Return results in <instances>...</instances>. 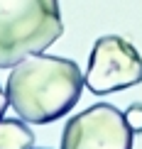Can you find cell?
Instances as JSON below:
<instances>
[{"instance_id":"cell-1","label":"cell","mask_w":142,"mask_h":149,"mask_svg":"<svg viewBox=\"0 0 142 149\" xmlns=\"http://www.w3.org/2000/svg\"><path fill=\"white\" fill-rule=\"evenodd\" d=\"M83 73L76 61L49 54H29L12 66L5 93L8 103L24 122L47 125L64 117L78 103Z\"/></svg>"},{"instance_id":"cell-2","label":"cell","mask_w":142,"mask_h":149,"mask_svg":"<svg viewBox=\"0 0 142 149\" xmlns=\"http://www.w3.org/2000/svg\"><path fill=\"white\" fill-rule=\"evenodd\" d=\"M64 34L59 0H0V69H12Z\"/></svg>"},{"instance_id":"cell-3","label":"cell","mask_w":142,"mask_h":149,"mask_svg":"<svg viewBox=\"0 0 142 149\" xmlns=\"http://www.w3.org/2000/svg\"><path fill=\"white\" fill-rule=\"evenodd\" d=\"M142 81V56L132 42L120 34H106L96 39L88 54V69L83 86L96 95L132 88Z\"/></svg>"},{"instance_id":"cell-4","label":"cell","mask_w":142,"mask_h":149,"mask_svg":"<svg viewBox=\"0 0 142 149\" xmlns=\"http://www.w3.org/2000/svg\"><path fill=\"white\" fill-rule=\"evenodd\" d=\"M132 130L110 103H96L73 115L61 132V149H132Z\"/></svg>"},{"instance_id":"cell-5","label":"cell","mask_w":142,"mask_h":149,"mask_svg":"<svg viewBox=\"0 0 142 149\" xmlns=\"http://www.w3.org/2000/svg\"><path fill=\"white\" fill-rule=\"evenodd\" d=\"M34 134L22 120L0 117V149H32Z\"/></svg>"},{"instance_id":"cell-6","label":"cell","mask_w":142,"mask_h":149,"mask_svg":"<svg viewBox=\"0 0 142 149\" xmlns=\"http://www.w3.org/2000/svg\"><path fill=\"white\" fill-rule=\"evenodd\" d=\"M125 120H127V125H130V130H132L135 134L142 132V103H135V105L127 108Z\"/></svg>"},{"instance_id":"cell-7","label":"cell","mask_w":142,"mask_h":149,"mask_svg":"<svg viewBox=\"0 0 142 149\" xmlns=\"http://www.w3.org/2000/svg\"><path fill=\"white\" fill-rule=\"evenodd\" d=\"M8 105H10V103H8V93H5L3 88H0V117L5 115V110H8Z\"/></svg>"},{"instance_id":"cell-8","label":"cell","mask_w":142,"mask_h":149,"mask_svg":"<svg viewBox=\"0 0 142 149\" xmlns=\"http://www.w3.org/2000/svg\"><path fill=\"white\" fill-rule=\"evenodd\" d=\"M32 149H34V147H32Z\"/></svg>"}]
</instances>
